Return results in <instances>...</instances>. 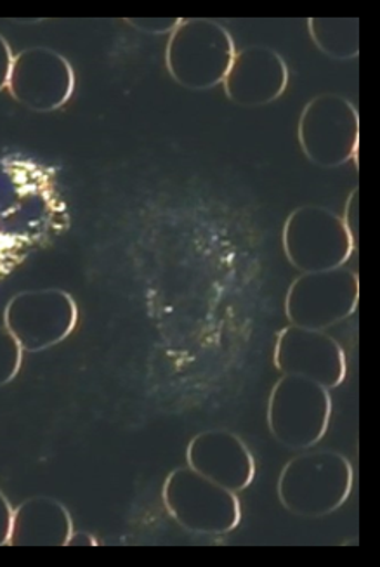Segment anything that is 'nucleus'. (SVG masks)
Wrapping results in <instances>:
<instances>
[{
    "label": "nucleus",
    "instance_id": "obj_5",
    "mask_svg": "<svg viewBox=\"0 0 380 567\" xmlns=\"http://www.w3.org/2000/svg\"><path fill=\"white\" fill-rule=\"evenodd\" d=\"M12 60H14V56H12L11 48H9L4 37L0 35V92L8 89Z\"/></svg>",
    "mask_w": 380,
    "mask_h": 567
},
{
    "label": "nucleus",
    "instance_id": "obj_3",
    "mask_svg": "<svg viewBox=\"0 0 380 567\" xmlns=\"http://www.w3.org/2000/svg\"><path fill=\"white\" fill-rule=\"evenodd\" d=\"M232 72L242 73V75H253V79H232L226 76L225 84L228 94L233 101L244 103L250 87H254L250 94V106H257L260 103H269L275 97L280 96L287 85V69L278 54L268 49L259 51L238 52L233 58Z\"/></svg>",
    "mask_w": 380,
    "mask_h": 567
},
{
    "label": "nucleus",
    "instance_id": "obj_1",
    "mask_svg": "<svg viewBox=\"0 0 380 567\" xmlns=\"http://www.w3.org/2000/svg\"><path fill=\"white\" fill-rule=\"evenodd\" d=\"M235 54L232 39L219 24L183 21L173 30L165 61L179 84L207 89L225 82Z\"/></svg>",
    "mask_w": 380,
    "mask_h": 567
},
{
    "label": "nucleus",
    "instance_id": "obj_2",
    "mask_svg": "<svg viewBox=\"0 0 380 567\" xmlns=\"http://www.w3.org/2000/svg\"><path fill=\"white\" fill-rule=\"evenodd\" d=\"M75 76L72 66L51 49L33 48L12 60L8 89L27 109L52 112L72 97Z\"/></svg>",
    "mask_w": 380,
    "mask_h": 567
},
{
    "label": "nucleus",
    "instance_id": "obj_4",
    "mask_svg": "<svg viewBox=\"0 0 380 567\" xmlns=\"http://www.w3.org/2000/svg\"><path fill=\"white\" fill-rule=\"evenodd\" d=\"M14 337L0 332V384H4V380L17 372L18 363H20V354H18V344Z\"/></svg>",
    "mask_w": 380,
    "mask_h": 567
}]
</instances>
